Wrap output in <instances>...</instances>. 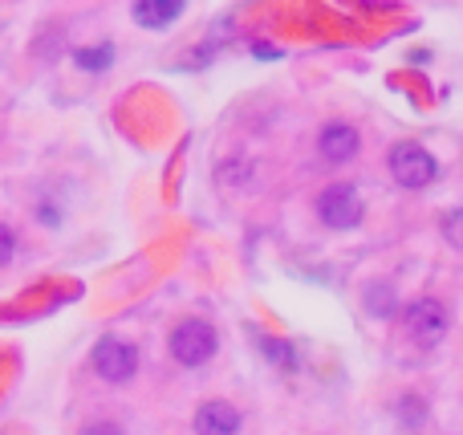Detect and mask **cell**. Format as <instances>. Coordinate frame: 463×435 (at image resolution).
<instances>
[{"label":"cell","instance_id":"6da1fadb","mask_svg":"<svg viewBox=\"0 0 463 435\" xmlns=\"http://www.w3.org/2000/svg\"><path fill=\"white\" fill-rule=\"evenodd\" d=\"M386 167H391L394 184L407 187V192H423V187H431L435 179H439L435 155L419 143H394L391 155H386Z\"/></svg>","mask_w":463,"mask_h":435},{"label":"cell","instance_id":"7a4b0ae2","mask_svg":"<svg viewBox=\"0 0 463 435\" xmlns=\"http://www.w3.org/2000/svg\"><path fill=\"white\" fill-rule=\"evenodd\" d=\"M317 216H321V224L334 228V232H350V228L362 224V216H366V203H362L358 187L329 184L326 192L317 195Z\"/></svg>","mask_w":463,"mask_h":435},{"label":"cell","instance_id":"3957f363","mask_svg":"<svg viewBox=\"0 0 463 435\" xmlns=\"http://www.w3.org/2000/svg\"><path fill=\"white\" fill-rule=\"evenodd\" d=\"M220 338L216 330H212L208 322H200V317H187V322H179L175 330H171V358H175L179 366H203L212 355H216Z\"/></svg>","mask_w":463,"mask_h":435},{"label":"cell","instance_id":"277c9868","mask_svg":"<svg viewBox=\"0 0 463 435\" xmlns=\"http://www.w3.org/2000/svg\"><path fill=\"white\" fill-rule=\"evenodd\" d=\"M402 322H407L411 338H415L419 346H439L443 334H448V326H451V314L439 298H419V301L407 306Z\"/></svg>","mask_w":463,"mask_h":435},{"label":"cell","instance_id":"5b68a950","mask_svg":"<svg viewBox=\"0 0 463 435\" xmlns=\"http://www.w3.org/2000/svg\"><path fill=\"white\" fill-rule=\"evenodd\" d=\"M138 371V350L127 338H102L94 346V374L106 383H130Z\"/></svg>","mask_w":463,"mask_h":435},{"label":"cell","instance_id":"8992f818","mask_svg":"<svg viewBox=\"0 0 463 435\" xmlns=\"http://www.w3.org/2000/svg\"><path fill=\"white\" fill-rule=\"evenodd\" d=\"M317 151L326 163H350L362 151V135L350 122H326L317 135Z\"/></svg>","mask_w":463,"mask_h":435},{"label":"cell","instance_id":"52a82bcc","mask_svg":"<svg viewBox=\"0 0 463 435\" xmlns=\"http://www.w3.org/2000/svg\"><path fill=\"white\" fill-rule=\"evenodd\" d=\"M195 435H240V411L224 399H212L195 411Z\"/></svg>","mask_w":463,"mask_h":435},{"label":"cell","instance_id":"ba28073f","mask_svg":"<svg viewBox=\"0 0 463 435\" xmlns=\"http://www.w3.org/2000/svg\"><path fill=\"white\" fill-rule=\"evenodd\" d=\"M187 0H135V21L143 29H167L171 21H179Z\"/></svg>","mask_w":463,"mask_h":435},{"label":"cell","instance_id":"9c48e42d","mask_svg":"<svg viewBox=\"0 0 463 435\" xmlns=\"http://www.w3.org/2000/svg\"><path fill=\"white\" fill-rule=\"evenodd\" d=\"M73 61H78L81 70H90V73H102V70H110V65H114V45L78 49V53H73Z\"/></svg>","mask_w":463,"mask_h":435},{"label":"cell","instance_id":"30bf717a","mask_svg":"<svg viewBox=\"0 0 463 435\" xmlns=\"http://www.w3.org/2000/svg\"><path fill=\"white\" fill-rule=\"evenodd\" d=\"M260 350H264V358H269L272 366H280V371H297V350L288 346V342H280V338H260Z\"/></svg>","mask_w":463,"mask_h":435},{"label":"cell","instance_id":"8fae6325","mask_svg":"<svg viewBox=\"0 0 463 435\" xmlns=\"http://www.w3.org/2000/svg\"><path fill=\"white\" fill-rule=\"evenodd\" d=\"M366 309L374 317H391L394 314V289L391 285H370L366 289Z\"/></svg>","mask_w":463,"mask_h":435},{"label":"cell","instance_id":"7c38bea8","mask_svg":"<svg viewBox=\"0 0 463 435\" xmlns=\"http://www.w3.org/2000/svg\"><path fill=\"white\" fill-rule=\"evenodd\" d=\"M443 236H448V244L463 249V208H456V212H448V216H443Z\"/></svg>","mask_w":463,"mask_h":435},{"label":"cell","instance_id":"4fadbf2b","mask_svg":"<svg viewBox=\"0 0 463 435\" xmlns=\"http://www.w3.org/2000/svg\"><path fill=\"white\" fill-rule=\"evenodd\" d=\"M13 252H16V236H13V228L8 224H0V269L13 260Z\"/></svg>","mask_w":463,"mask_h":435},{"label":"cell","instance_id":"5bb4252c","mask_svg":"<svg viewBox=\"0 0 463 435\" xmlns=\"http://www.w3.org/2000/svg\"><path fill=\"white\" fill-rule=\"evenodd\" d=\"M81 435H122V428L118 423H110V420H102V423H86Z\"/></svg>","mask_w":463,"mask_h":435}]
</instances>
